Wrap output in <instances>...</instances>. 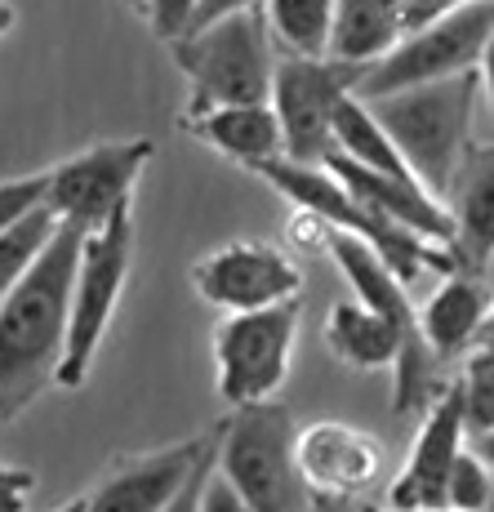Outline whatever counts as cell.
<instances>
[{
    "label": "cell",
    "mask_w": 494,
    "mask_h": 512,
    "mask_svg": "<svg viewBox=\"0 0 494 512\" xmlns=\"http://www.w3.org/2000/svg\"><path fill=\"white\" fill-rule=\"evenodd\" d=\"M259 9H263V23H268L276 54L325 58L334 0H259Z\"/></svg>",
    "instance_id": "obj_22"
},
{
    "label": "cell",
    "mask_w": 494,
    "mask_h": 512,
    "mask_svg": "<svg viewBox=\"0 0 494 512\" xmlns=\"http://www.w3.org/2000/svg\"><path fill=\"white\" fill-rule=\"evenodd\" d=\"M454 219V254L472 272L494 259V147H468L459 174L446 192Z\"/></svg>",
    "instance_id": "obj_17"
},
{
    "label": "cell",
    "mask_w": 494,
    "mask_h": 512,
    "mask_svg": "<svg viewBox=\"0 0 494 512\" xmlns=\"http://www.w3.org/2000/svg\"><path fill=\"white\" fill-rule=\"evenodd\" d=\"M196 512H250V508H245L241 499H236V490L210 468V477H205V486H201V504H196Z\"/></svg>",
    "instance_id": "obj_30"
},
{
    "label": "cell",
    "mask_w": 494,
    "mask_h": 512,
    "mask_svg": "<svg viewBox=\"0 0 494 512\" xmlns=\"http://www.w3.org/2000/svg\"><path fill=\"white\" fill-rule=\"evenodd\" d=\"M134 5L161 41H174L179 32H187V23L196 14V0H134Z\"/></svg>",
    "instance_id": "obj_26"
},
{
    "label": "cell",
    "mask_w": 494,
    "mask_h": 512,
    "mask_svg": "<svg viewBox=\"0 0 494 512\" xmlns=\"http://www.w3.org/2000/svg\"><path fill=\"white\" fill-rule=\"evenodd\" d=\"M468 446V428H463V392L459 379H446L441 392L423 406V423L414 432V446L397 481L383 495V508L392 512H441L446 508V481Z\"/></svg>",
    "instance_id": "obj_12"
},
{
    "label": "cell",
    "mask_w": 494,
    "mask_h": 512,
    "mask_svg": "<svg viewBox=\"0 0 494 512\" xmlns=\"http://www.w3.org/2000/svg\"><path fill=\"white\" fill-rule=\"evenodd\" d=\"M214 472L250 512H312L294 464V415L276 401L236 406L214 432Z\"/></svg>",
    "instance_id": "obj_4"
},
{
    "label": "cell",
    "mask_w": 494,
    "mask_h": 512,
    "mask_svg": "<svg viewBox=\"0 0 494 512\" xmlns=\"http://www.w3.org/2000/svg\"><path fill=\"white\" fill-rule=\"evenodd\" d=\"M330 152L348 156V161H357V165H365V170H374V174H388V179H414L410 165H405V156L397 152V143H392L388 130L379 125V116H374L370 103L357 98V94H348L339 107H334Z\"/></svg>",
    "instance_id": "obj_21"
},
{
    "label": "cell",
    "mask_w": 494,
    "mask_h": 512,
    "mask_svg": "<svg viewBox=\"0 0 494 512\" xmlns=\"http://www.w3.org/2000/svg\"><path fill=\"white\" fill-rule=\"evenodd\" d=\"M254 174L268 187H276L290 205H303V210L321 214L334 232H348V236H357V241H365L405 285H414L423 272H441V277H446V272L463 268L450 245L428 241V236H414V232L397 228V223H388L365 201H357L325 165H299V161L276 156V161L254 165Z\"/></svg>",
    "instance_id": "obj_3"
},
{
    "label": "cell",
    "mask_w": 494,
    "mask_h": 512,
    "mask_svg": "<svg viewBox=\"0 0 494 512\" xmlns=\"http://www.w3.org/2000/svg\"><path fill=\"white\" fill-rule=\"evenodd\" d=\"M325 343H330L334 357L357 370H388L401 352V334L392 330V321L357 299H343L330 308V317H325Z\"/></svg>",
    "instance_id": "obj_20"
},
{
    "label": "cell",
    "mask_w": 494,
    "mask_h": 512,
    "mask_svg": "<svg viewBox=\"0 0 494 512\" xmlns=\"http://www.w3.org/2000/svg\"><path fill=\"white\" fill-rule=\"evenodd\" d=\"M312 512H357V504H339V499H312Z\"/></svg>",
    "instance_id": "obj_37"
},
{
    "label": "cell",
    "mask_w": 494,
    "mask_h": 512,
    "mask_svg": "<svg viewBox=\"0 0 494 512\" xmlns=\"http://www.w3.org/2000/svg\"><path fill=\"white\" fill-rule=\"evenodd\" d=\"M459 392H463V428H468V437L494 428V357L472 352V366L463 370Z\"/></svg>",
    "instance_id": "obj_25"
},
{
    "label": "cell",
    "mask_w": 494,
    "mask_h": 512,
    "mask_svg": "<svg viewBox=\"0 0 494 512\" xmlns=\"http://www.w3.org/2000/svg\"><path fill=\"white\" fill-rule=\"evenodd\" d=\"M210 455H214V432L121 459L85 495V512H161Z\"/></svg>",
    "instance_id": "obj_14"
},
{
    "label": "cell",
    "mask_w": 494,
    "mask_h": 512,
    "mask_svg": "<svg viewBox=\"0 0 494 512\" xmlns=\"http://www.w3.org/2000/svg\"><path fill=\"white\" fill-rule=\"evenodd\" d=\"M294 464L312 499L361 504L383 477V441L339 419L294 428Z\"/></svg>",
    "instance_id": "obj_13"
},
{
    "label": "cell",
    "mask_w": 494,
    "mask_h": 512,
    "mask_svg": "<svg viewBox=\"0 0 494 512\" xmlns=\"http://www.w3.org/2000/svg\"><path fill=\"white\" fill-rule=\"evenodd\" d=\"M210 468H214V455L205 459L201 468L192 472V477H187V486L179 490V495L170 499V504H165L161 512H196V504H201V486H205V477H210Z\"/></svg>",
    "instance_id": "obj_32"
},
{
    "label": "cell",
    "mask_w": 494,
    "mask_h": 512,
    "mask_svg": "<svg viewBox=\"0 0 494 512\" xmlns=\"http://www.w3.org/2000/svg\"><path fill=\"white\" fill-rule=\"evenodd\" d=\"M357 512H392V508H383V504H357ZM441 512H450V508H441Z\"/></svg>",
    "instance_id": "obj_40"
},
{
    "label": "cell",
    "mask_w": 494,
    "mask_h": 512,
    "mask_svg": "<svg viewBox=\"0 0 494 512\" xmlns=\"http://www.w3.org/2000/svg\"><path fill=\"white\" fill-rule=\"evenodd\" d=\"M290 241L299 245V250H308V254H330L334 228L321 219V214H312V210H303V205H294V214H290Z\"/></svg>",
    "instance_id": "obj_28"
},
{
    "label": "cell",
    "mask_w": 494,
    "mask_h": 512,
    "mask_svg": "<svg viewBox=\"0 0 494 512\" xmlns=\"http://www.w3.org/2000/svg\"><path fill=\"white\" fill-rule=\"evenodd\" d=\"M36 201H45V174H23V179L0 183V228H9Z\"/></svg>",
    "instance_id": "obj_27"
},
{
    "label": "cell",
    "mask_w": 494,
    "mask_h": 512,
    "mask_svg": "<svg viewBox=\"0 0 494 512\" xmlns=\"http://www.w3.org/2000/svg\"><path fill=\"white\" fill-rule=\"evenodd\" d=\"M446 508L450 512H494V472L472 455L468 446L459 450L446 481Z\"/></svg>",
    "instance_id": "obj_24"
},
{
    "label": "cell",
    "mask_w": 494,
    "mask_h": 512,
    "mask_svg": "<svg viewBox=\"0 0 494 512\" xmlns=\"http://www.w3.org/2000/svg\"><path fill=\"white\" fill-rule=\"evenodd\" d=\"M58 232V214L45 201H36L32 210H23L9 228H0V299L18 285L27 268L41 259V250L49 245V236Z\"/></svg>",
    "instance_id": "obj_23"
},
{
    "label": "cell",
    "mask_w": 494,
    "mask_h": 512,
    "mask_svg": "<svg viewBox=\"0 0 494 512\" xmlns=\"http://www.w3.org/2000/svg\"><path fill=\"white\" fill-rule=\"evenodd\" d=\"M477 72L446 76V81L410 85L397 94L365 98L388 139L397 143L410 174L428 187L437 201H446L454 174L472 147V116H477Z\"/></svg>",
    "instance_id": "obj_2"
},
{
    "label": "cell",
    "mask_w": 494,
    "mask_h": 512,
    "mask_svg": "<svg viewBox=\"0 0 494 512\" xmlns=\"http://www.w3.org/2000/svg\"><path fill=\"white\" fill-rule=\"evenodd\" d=\"M494 32V0H463L437 14L432 23L405 32L379 63H370L357 81V98L397 94L410 85L446 81V76L477 72V58Z\"/></svg>",
    "instance_id": "obj_7"
},
{
    "label": "cell",
    "mask_w": 494,
    "mask_h": 512,
    "mask_svg": "<svg viewBox=\"0 0 494 512\" xmlns=\"http://www.w3.org/2000/svg\"><path fill=\"white\" fill-rule=\"evenodd\" d=\"M76 259H81V232L58 223L41 259L0 299V423L27 415L58 379Z\"/></svg>",
    "instance_id": "obj_1"
},
{
    "label": "cell",
    "mask_w": 494,
    "mask_h": 512,
    "mask_svg": "<svg viewBox=\"0 0 494 512\" xmlns=\"http://www.w3.org/2000/svg\"><path fill=\"white\" fill-rule=\"evenodd\" d=\"M490 294L486 285L468 272H446V281L432 290V299L423 308H414V321H419L423 343L432 348L437 361H450L459 352H472V339H477L481 321H486Z\"/></svg>",
    "instance_id": "obj_18"
},
{
    "label": "cell",
    "mask_w": 494,
    "mask_h": 512,
    "mask_svg": "<svg viewBox=\"0 0 494 512\" xmlns=\"http://www.w3.org/2000/svg\"><path fill=\"white\" fill-rule=\"evenodd\" d=\"M245 5H259V0H196V14H192V23H187V27L210 23V18L232 14V9H245Z\"/></svg>",
    "instance_id": "obj_33"
},
{
    "label": "cell",
    "mask_w": 494,
    "mask_h": 512,
    "mask_svg": "<svg viewBox=\"0 0 494 512\" xmlns=\"http://www.w3.org/2000/svg\"><path fill=\"white\" fill-rule=\"evenodd\" d=\"M152 156L156 147L147 139L85 147L45 174V205L58 214V223L90 236L103 223L134 214V187Z\"/></svg>",
    "instance_id": "obj_9"
},
{
    "label": "cell",
    "mask_w": 494,
    "mask_h": 512,
    "mask_svg": "<svg viewBox=\"0 0 494 512\" xmlns=\"http://www.w3.org/2000/svg\"><path fill=\"white\" fill-rule=\"evenodd\" d=\"M165 45L192 85V103H263L272 90L276 45L259 5L196 23Z\"/></svg>",
    "instance_id": "obj_5"
},
{
    "label": "cell",
    "mask_w": 494,
    "mask_h": 512,
    "mask_svg": "<svg viewBox=\"0 0 494 512\" xmlns=\"http://www.w3.org/2000/svg\"><path fill=\"white\" fill-rule=\"evenodd\" d=\"M192 285L219 312H254L299 299L303 272L268 241H227L192 268Z\"/></svg>",
    "instance_id": "obj_11"
},
{
    "label": "cell",
    "mask_w": 494,
    "mask_h": 512,
    "mask_svg": "<svg viewBox=\"0 0 494 512\" xmlns=\"http://www.w3.org/2000/svg\"><path fill=\"white\" fill-rule=\"evenodd\" d=\"M472 352H486V357H494V299H490V308H486V321H481L477 339H472Z\"/></svg>",
    "instance_id": "obj_36"
},
{
    "label": "cell",
    "mask_w": 494,
    "mask_h": 512,
    "mask_svg": "<svg viewBox=\"0 0 494 512\" xmlns=\"http://www.w3.org/2000/svg\"><path fill=\"white\" fill-rule=\"evenodd\" d=\"M9 27H14V5H5V0H0V36H5Z\"/></svg>",
    "instance_id": "obj_38"
},
{
    "label": "cell",
    "mask_w": 494,
    "mask_h": 512,
    "mask_svg": "<svg viewBox=\"0 0 494 512\" xmlns=\"http://www.w3.org/2000/svg\"><path fill=\"white\" fill-rule=\"evenodd\" d=\"M134 263V214L103 223L98 232L81 236V259H76L72 299H67V343L58 361V388H81L94 370L98 343L116 317L121 290L130 281Z\"/></svg>",
    "instance_id": "obj_6"
},
{
    "label": "cell",
    "mask_w": 494,
    "mask_h": 512,
    "mask_svg": "<svg viewBox=\"0 0 494 512\" xmlns=\"http://www.w3.org/2000/svg\"><path fill=\"white\" fill-rule=\"evenodd\" d=\"M357 81H361V67H352V63L276 54L268 103L276 112V125H281L285 161H299V165L325 161L334 107L357 90Z\"/></svg>",
    "instance_id": "obj_10"
},
{
    "label": "cell",
    "mask_w": 494,
    "mask_h": 512,
    "mask_svg": "<svg viewBox=\"0 0 494 512\" xmlns=\"http://www.w3.org/2000/svg\"><path fill=\"white\" fill-rule=\"evenodd\" d=\"M294 343H299V303H272L254 312H223L214 330V370L227 406L276 401L290 379Z\"/></svg>",
    "instance_id": "obj_8"
},
{
    "label": "cell",
    "mask_w": 494,
    "mask_h": 512,
    "mask_svg": "<svg viewBox=\"0 0 494 512\" xmlns=\"http://www.w3.org/2000/svg\"><path fill=\"white\" fill-rule=\"evenodd\" d=\"M392 5H397V14H401V27H405V32H414V27L432 23L437 14H446V9L463 5V0H392Z\"/></svg>",
    "instance_id": "obj_31"
},
{
    "label": "cell",
    "mask_w": 494,
    "mask_h": 512,
    "mask_svg": "<svg viewBox=\"0 0 494 512\" xmlns=\"http://www.w3.org/2000/svg\"><path fill=\"white\" fill-rule=\"evenodd\" d=\"M468 441H472V446H468L472 455H477L481 464H486V468L494 472V428H486V432H472Z\"/></svg>",
    "instance_id": "obj_35"
},
{
    "label": "cell",
    "mask_w": 494,
    "mask_h": 512,
    "mask_svg": "<svg viewBox=\"0 0 494 512\" xmlns=\"http://www.w3.org/2000/svg\"><path fill=\"white\" fill-rule=\"evenodd\" d=\"M321 165L343 187H348L357 201H365L374 214H383L388 223H397V228H405V232L428 236V241H441V245H450L454 250V219H450L446 201H437L423 183L374 174V170H365V165L348 161V156H339V152H325Z\"/></svg>",
    "instance_id": "obj_15"
},
{
    "label": "cell",
    "mask_w": 494,
    "mask_h": 512,
    "mask_svg": "<svg viewBox=\"0 0 494 512\" xmlns=\"http://www.w3.org/2000/svg\"><path fill=\"white\" fill-rule=\"evenodd\" d=\"M32 495H36V472L32 468L0 464V512H27Z\"/></svg>",
    "instance_id": "obj_29"
},
{
    "label": "cell",
    "mask_w": 494,
    "mask_h": 512,
    "mask_svg": "<svg viewBox=\"0 0 494 512\" xmlns=\"http://www.w3.org/2000/svg\"><path fill=\"white\" fill-rule=\"evenodd\" d=\"M477 85H481V94H486L490 116H494V32H490V41H486V49H481V58H477Z\"/></svg>",
    "instance_id": "obj_34"
},
{
    "label": "cell",
    "mask_w": 494,
    "mask_h": 512,
    "mask_svg": "<svg viewBox=\"0 0 494 512\" xmlns=\"http://www.w3.org/2000/svg\"><path fill=\"white\" fill-rule=\"evenodd\" d=\"M54 512H85V499H67V504L54 508Z\"/></svg>",
    "instance_id": "obj_39"
},
{
    "label": "cell",
    "mask_w": 494,
    "mask_h": 512,
    "mask_svg": "<svg viewBox=\"0 0 494 512\" xmlns=\"http://www.w3.org/2000/svg\"><path fill=\"white\" fill-rule=\"evenodd\" d=\"M401 36H405V27H401V14L392 0H334L325 58L352 63L365 72V67L379 63Z\"/></svg>",
    "instance_id": "obj_19"
},
{
    "label": "cell",
    "mask_w": 494,
    "mask_h": 512,
    "mask_svg": "<svg viewBox=\"0 0 494 512\" xmlns=\"http://www.w3.org/2000/svg\"><path fill=\"white\" fill-rule=\"evenodd\" d=\"M183 121L201 143H210L214 152L241 161L245 170L285 156L281 125H276V112L268 98L263 103H192Z\"/></svg>",
    "instance_id": "obj_16"
}]
</instances>
